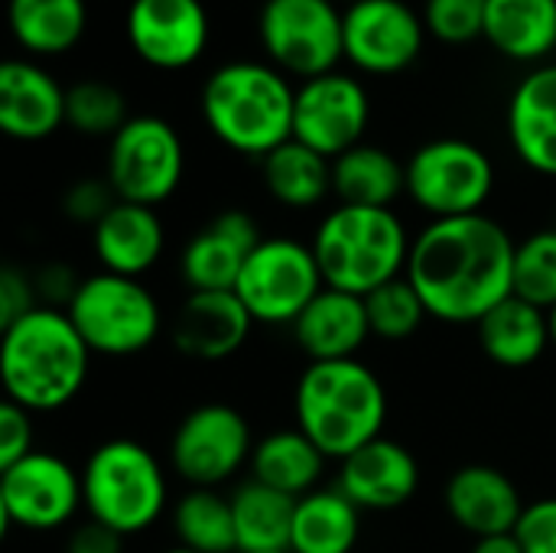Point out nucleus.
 Wrapping results in <instances>:
<instances>
[{
    "label": "nucleus",
    "mask_w": 556,
    "mask_h": 553,
    "mask_svg": "<svg viewBox=\"0 0 556 553\" xmlns=\"http://www.w3.org/2000/svg\"><path fill=\"white\" fill-rule=\"evenodd\" d=\"M515 297L547 313L556 306V228L534 231L515 248Z\"/></svg>",
    "instance_id": "obj_36"
},
{
    "label": "nucleus",
    "mask_w": 556,
    "mask_h": 553,
    "mask_svg": "<svg viewBox=\"0 0 556 553\" xmlns=\"http://www.w3.org/2000/svg\"><path fill=\"white\" fill-rule=\"evenodd\" d=\"M91 368V349L65 310L36 306L3 329L0 381L7 401L29 414H49L72 404Z\"/></svg>",
    "instance_id": "obj_2"
},
{
    "label": "nucleus",
    "mask_w": 556,
    "mask_h": 553,
    "mask_svg": "<svg viewBox=\"0 0 556 553\" xmlns=\"http://www.w3.org/2000/svg\"><path fill=\"white\" fill-rule=\"evenodd\" d=\"M65 313L88 342L91 355H137L150 349L163 329V310L156 297L137 277L108 271L85 277Z\"/></svg>",
    "instance_id": "obj_7"
},
{
    "label": "nucleus",
    "mask_w": 556,
    "mask_h": 553,
    "mask_svg": "<svg viewBox=\"0 0 556 553\" xmlns=\"http://www.w3.org/2000/svg\"><path fill=\"white\" fill-rule=\"evenodd\" d=\"M254 437L241 411L228 404H202L189 411L173 440L169 466L189 489H218L251 463Z\"/></svg>",
    "instance_id": "obj_12"
},
{
    "label": "nucleus",
    "mask_w": 556,
    "mask_h": 553,
    "mask_svg": "<svg viewBox=\"0 0 556 553\" xmlns=\"http://www.w3.org/2000/svg\"><path fill=\"white\" fill-rule=\"evenodd\" d=\"M257 39L274 68L303 81L336 72L345 59L342 10L332 0H264Z\"/></svg>",
    "instance_id": "obj_9"
},
{
    "label": "nucleus",
    "mask_w": 556,
    "mask_h": 553,
    "mask_svg": "<svg viewBox=\"0 0 556 553\" xmlns=\"http://www.w3.org/2000/svg\"><path fill=\"white\" fill-rule=\"evenodd\" d=\"M261 553H290V551H261Z\"/></svg>",
    "instance_id": "obj_48"
},
{
    "label": "nucleus",
    "mask_w": 556,
    "mask_h": 553,
    "mask_svg": "<svg viewBox=\"0 0 556 553\" xmlns=\"http://www.w3.org/2000/svg\"><path fill=\"white\" fill-rule=\"evenodd\" d=\"M81 495L91 521L121 538L150 531L169 502V482L160 460L137 440L101 443L81 469Z\"/></svg>",
    "instance_id": "obj_6"
},
{
    "label": "nucleus",
    "mask_w": 556,
    "mask_h": 553,
    "mask_svg": "<svg viewBox=\"0 0 556 553\" xmlns=\"http://www.w3.org/2000/svg\"><path fill=\"white\" fill-rule=\"evenodd\" d=\"M91 248L108 274L140 280L163 257L166 228L156 209L117 199L114 209L91 228Z\"/></svg>",
    "instance_id": "obj_23"
},
{
    "label": "nucleus",
    "mask_w": 556,
    "mask_h": 553,
    "mask_svg": "<svg viewBox=\"0 0 556 553\" xmlns=\"http://www.w3.org/2000/svg\"><path fill=\"white\" fill-rule=\"evenodd\" d=\"M78 508H85L81 473L62 456L33 450L26 460L0 469V512L10 528L36 535L55 531L68 525Z\"/></svg>",
    "instance_id": "obj_13"
},
{
    "label": "nucleus",
    "mask_w": 556,
    "mask_h": 553,
    "mask_svg": "<svg viewBox=\"0 0 556 553\" xmlns=\"http://www.w3.org/2000/svg\"><path fill=\"white\" fill-rule=\"evenodd\" d=\"M261 241L257 222L241 209H228L192 235L182 248L179 274L189 290H235L244 261Z\"/></svg>",
    "instance_id": "obj_17"
},
{
    "label": "nucleus",
    "mask_w": 556,
    "mask_h": 553,
    "mask_svg": "<svg viewBox=\"0 0 556 553\" xmlns=\"http://www.w3.org/2000/svg\"><path fill=\"white\" fill-rule=\"evenodd\" d=\"M479 342L495 365L528 368L554 345L551 313L511 293L479 323Z\"/></svg>",
    "instance_id": "obj_26"
},
{
    "label": "nucleus",
    "mask_w": 556,
    "mask_h": 553,
    "mask_svg": "<svg viewBox=\"0 0 556 553\" xmlns=\"http://www.w3.org/2000/svg\"><path fill=\"white\" fill-rule=\"evenodd\" d=\"M525 553H556V499H538L525 505V515L515 528Z\"/></svg>",
    "instance_id": "obj_39"
},
{
    "label": "nucleus",
    "mask_w": 556,
    "mask_h": 553,
    "mask_svg": "<svg viewBox=\"0 0 556 553\" xmlns=\"http://www.w3.org/2000/svg\"><path fill=\"white\" fill-rule=\"evenodd\" d=\"M495 192L492 156L463 137H440L407 160V196L437 218L479 215Z\"/></svg>",
    "instance_id": "obj_8"
},
{
    "label": "nucleus",
    "mask_w": 556,
    "mask_h": 553,
    "mask_svg": "<svg viewBox=\"0 0 556 553\" xmlns=\"http://www.w3.org/2000/svg\"><path fill=\"white\" fill-rule=\"evenodd\" d=\"M551 336H554V345H556V306L551 310Z\"/></svg>",
    "instance_id": "obj_45"
},
{
    "label": "nucleus",
    "mask_w": 556,
    "mask_h": 553,
    "mask_svg": "<svg viewBox=\"0 0 556 553\" xmlns=\"http://www.w3.org/2000/svg\"><path fill=\"white\" fill-rule=\"evenodd\" d=\"M508 143L518 160L556 179V62L531 68L508 98Z\"/></svg>",
    "instance_id": "obj_21"
},
{
    "label": "nucleus",
    "mask_w": 556,
    "mask_h": 553,
    "mask_svg": "<svg viewBox=\"0 0 556 553\" xmlns=\"http://www.w3.org/2000/svg\"><path fill=\"white\" fill-rule=\"evenodd\" d=\"M407 192V163L375 143H358L332 160V196L339 205L391 209Z\"/></svg>",
    "instance_id": "obj_27"
},
{
    "label": "nucleus",
    "mask_w": 556,
    "mask_h": 553,
    "mask_svg": "<svg viewBox=\"0 0 556 553\" xmlns=\"http://www.w3.org/2000/svg\"><path fill=\"white\" fill-rule=\"evenodd\" d=\"M124 33L140 62L160 72H179L202 59L212 20L202 0H130Z\"/></svg>",
    "instance_id": "obj_16"
},
{
    "label": "nucleus",
    "mask_w": 556,
    "mask_h": 553,
    "mask_svg": "<svg viewBox=\"0 0 556 553\" xmlns=\"http://www.w3.org/2000/svg\"><path fill=\"white\" fill-rule=\"evenodd\" d=\"M485 42L511 62L556 52V0H485Z\"/></svg>",
    "instance_id": "obj_25"
},
{
    "label": "nucleus",
    "mask_w": 556,
    "mask_h": 553,
    "mask_svg": "<svg viewBox=\"0 0 556 553\" xmlns=\"http://www.w3.org/2000/svg\"><path fill=\"white\" fill-rule=\"evenodd\" d=\"M251 313L235 290H189L173 319V345L199 362L235 355L251 336Z\"/></svg>",
    "instance_id": "obj_19"
},
{
    "label": "nucleus",
    "mask_w": 556,
    "mask_h": 553,
    "mask_svg": "<svg viewBox=\"0 0 556 553\" xmlns=\"http://www.w3.org/2000/svg\"><path fill=\"white\" fill-rule=\"evenodd\" d=\"M424 13L404 0H358L342 10L345 62L365 75L407 72L427 42Z\"/></svg>",
    "instance_id": "obj_14"
},
{
    "label": "nucleus",
    "mask_w": 556,
    "mask_h": 553,
    "mask_svg": "<svg viewBox=\"0 0 556 553\" xmlns=\"http://www.w3.org/2000/svg\"><path fill=\"white\" fill-rule=\"evenodd\" d=\"M424 23L430 36L450 46L485 39V0H427Z\"/></svg>",
    "instance_id": "obj_37"
},
{
    "label": "nucleus",
    "mask_w": 556,
    "mask_h": 553,
    "mask_svg": "<svg viewBox=\"0 0 556 553\" xmlns=\"http://www.w3.org/2000/svg\"><path fill=\"white\" fill-rule=\"evenodd\" d=\"M336 489H342L362 512H391L417 495L420 466L407 447L378 437L342 460Z\"/></svg>",
    "instance_id": "obj_18"
},
{
    "label": "nucleus",
    "mask_w": 556,
    "mask_h": 553,
    "mask_svg": "<svg viewBox=\"0 0 556 553\" xmlns=\"http://www.w3.org/2000/svg\"><path fill=\"white\" fill-rule=\"evenodd\" d=\"M309 362H345L371 339L365 297L326 287L290 326Z\"/></svg>",
    "instance_id": "obj_24"
},
{
    "label": "nucleus",
    "mask_w": 556,
    "mask_h": 553,
    "mask_svg": "<svg viewBox=\"0 0 556 553\" xmlns=\"http://www.w3.org/2000/svg\"><path fill=\"white\" fill-rule=\"evenodd\" d=\"M186 147L176 127L156 114H134L108 147V183L121 202L163 205L182 183Z\"/></svg>",
    "instance_id": "obj_11"
},
{
    "label": "nucleus",
    "mask_w": 556,
    "mask_h": 553,
    "mask_svg": "<svg viewBox=\"0 0 556 553\" xmlns=\"http://www.w3.org/2000/svg\"><path fill=\"white\" fill-rule=\"evenodd\" d=\"M446 512L472 538L508 535L525 515L518 486L495 466H463L446 482Z\"/></svg>",
    "instance_id": "obj_22"
},
{
    "label": "nucleus",
    "mask_w": 556,
    "mask_h": 553,
    "mask_svg": "<svg viewBox=\"0 0 556 553\" xmlns=\"http://www.w3.org/2000/svg\"><path fill=\"white\" fill-rule=\"evenodd\" d=\"M518 241L485 212L430 222L410 248L407 280L440 323H482L515 293Z\"/></svg>",
    "instance_id": "obj_1"
},
{
    "label": "nucleus",
    "mask_w": 556,
    "mask_h": 553,
    "mask_svg": "<svg viewBox=\"0 0 556 553\" xmlns=\"http://www.w3.org/2000/svg\"><path fill=\"white\" fill-rule=\"evenodd\" d=\"M267 192L287 209H316L332 192V160L300 140H287L261 160Z\"/></svg>",
    "instance_id": "obj_32"
},
{
    "label": "nucleus",
    "mask_w": 556,
    "mask_h": 553,
    "mask_svg": "<svg viewBox=\"0 0 556 553\" xmlns=\"http://www.w3.org/2000/svg\"><path fill=\"white\" fill-rule=\"evenodd\" d=\"M121 535L98 525V521H85L78 525L72 535H68V544H65V553H121Z\"/></svg>",
    "instance_id": "obj_43"
},
{
    "label": "nucleus",
    "mask_w": 556,
    "mask_h": 553,
    "mask_svg": "<svg viewBox=\"0 0 556 553\" xmlns=\"http://www.w3.org/2000/svg\"><path fill=\"white\" fill-rule=\"evenodd\" d=\"M65 124V88L33 59L0 65V130L13 140H46Z\"/></svg>",
    "instance_id": "obj_20"
},
{
    "label": "nucleus",
    "mask_w": 556,
    "mask_h": 553,
    "mask_svg": "<svg viewBox=\"0 0 556 553\" xmlns=\"http://www.w3.org/2000/svg\"><path fill=\"white\" fill-rule=\"evenodd\" d=\"M371 121V98L355 75L326 72L300 81L293 101V140L323 153L326 160L365 143Z\"/></svg>",
    "instance_id": "obj_15"
},
{
    "label": "nucleus",
    "mask_w": 556,
    "mask_h": 553,
    "mask_svg": "<svg viewBox=\"0 0 556 553\" xmlns=\"http://www.w3.org/2000/svg\"><path fill=\"white\" fill-rule=\"evenodd\" d=\"M7 23L29 55H65L88 29L85 0H7Z\"/></svg>",
    "instance_id": "obj_29"
},
{
    "label": "nucleus",
    "mask_w": 556,
    "mask_h": 553,
    "mask_svg": "<svg viewBox=\"0 0 556 553\" xmlns=\"http://www.w3.org/2000/svg\"><path fill=\"white\" fill-rule=\"evenodd\" d=\"M163 553H195V551H186V548H169V551Z\"/></svg>",
    "instance_id": "obj_46"
},
{
    "label": "nucleus",
    "mask_w": 556,
    "mask_h": 553,
    "mask_svg": "<svg viewBox=\"0 0 556 553\" xmlns=\"http://www.w3.org/2000/svg\"><path fill=\"white\" fill-rule=\"evenodd\" d=\"M326 287L368 297L407 274L410 235L397 212L365 209V205H336L309 241Z\"/></svg>",
    "instance_id": "obj_5"
},
{
    "label": "nucleus",
    "mask_w": 556,
    "mask_h": 553,
    "mask_svg": "<svg viewBox=\"0 0 556 553\" xmlns=\"http://www.w3.org/2000/svg\"><path fill=\"white\" fill-rule=\"evenodd\" d=\"M33 414L20 404L7 401L0 407V469H10L13 463L26 460L33 453Z\"/></svg>",
    "instance_id": "obj_40"
},
{
    "label": "nucleus",
    "mask_w": 556,
    "mask_h": 553,
    "mask_svg": "<svg viewBox=\"0 0 556 553\" xmlns=\"http://www.w3.org/2000/svg\"><path fill=\"white\" fill-rule=\"evenodd\" d=\"M231 512H235L238 553L290 551L296 499L251 479L235 489Z\"/></svg>",
    "instance_id": "obj_31"
},
{
    "label": "nucleus",
    "mask_w": 556,
    "mask_h": 553,
    "mask_svg": "<svg viewBox=\"0 0 556 553\" xmlns=\"http://www.w3.org/2000/svg\"><path fill=\"white\" fill-rule=\"evenodd\" d=\"M39 306L36 297V284L29 274H23L20 267H3L0 274V329L20 323L26 313H33Z\"/></svg>",
    "instance_id": "obj_41"
},
{
    "label": "nucleus",
    "mask_w": 556,
    "mask_h": 553,
    "mask_svg": "<svg viewBox=\"0 0 556 553\" xmlns=\"http://www.w3.org/2000/svg\"><path fill=\"white\" fill-rule=\"evenodd\" d=\"M365 310H368L371 336H378L384 342L410 339L424 326V319L430 316L420 293L414 290V284L407 277L388 280L384 287L371 290L365 297Z\"/></svg>",
    "instance_id": "obj_35"
},
{
    "label": "nucleus",
    "mask_w": 556,
    "mask_h": 553,
    "mask_svg": "<svg viewBox=\"0 0 556 553\" xmlns=\"http://www.w3.org/2000/svg\"><path fill=\"white\" fill-rule=\"evenodd\" d=\"M248 466L254 482L277 489L290 499H303L319 489L326 456L300 427H293V430H274L261 443H254Z\"/></svg>",
    "instance_id": "obj_28"
},
{
    "label": "nucleus",
    "mask_w": 556,
    "mask_h": 553,
    "mask_svg": "<svg viewBox=\"0 0 556 553\" xmlns=\"http://www.w3.org/2000/svg\"><path fill=\"white\" fill-rule=\"evenodd\" d=\"M323 290L316 254L296 238H264L235 284L238 300L261 326H293Z\"/></svg>",
    "instance_id": "obj_10"
},
{
    "label": "nucleus",
    "mask_w": 556,
    "mask_h": 553,
    "mask_svg": "<svg viewBox=\"0 0 556 553\" xmlns=\"http://www.w3.org/2000/svg\"><path fill=\"white\" fill-rule=\"evenodd\" d=\"M114 202H117V196H114L108 179H78V183L68 186V192L62 199V209H65V215L72 222L94 228L114 209Z\"/></svg>",
    "instance_id": "obj_38"
},
{
    "label": "nucleus",
    "mask_w": 556,
    "mask_h": 553,
    "mask_svg": "<svg viewBox=\"0 0 556 553\" xmlns=\"http://www.w3.org/2000/svg\"><path fill=\"white\" fill-rule=\"evenodd\" d=\"M33 284H36L39 306L68 310V303H72V297H75V290H78L81 280L65 264H46L39 274H33Z\"/></svg>",
    "instance_id": "obj_42"
},
{
    "label": "nucleus",
    "mask_w": 556,
    "mask_h": 553,
    "mask_svg": "<svg viewBox=\"0 0 556 553\" xmlns=\"http://www.w3.org/2000/svg\"><path fill=\"white\" fill-rule=\"evenodd\" d=\"M472 553H525V551H521V541L515 538V531H508V535L476 538Z\"/></svg>",
    "instance_id": "obj_44"
},
{
    "label": "nucleus",
    "mask_w": 556,
    "mask_h": 553,
    "mask_svg": "<svg viewBox=\"0 0 556 553\" xmlns=\"http://www.w3.org/2000/svg\"><path fill=\"white\" fill-rule=\"evenodd\" d=\"M296 88L290 75L257 59H235L218 65L199 95L202 121L218 143L241 156L264 160L293 140Z\"/></svg>",
    "instance_id": "obj_3"
},
{
    "label": "nucleus",
    "mask_w": 556,
    "mask_h": 553,
    "mask_svg": "<svg viewBox=\"0 0 556 553\" xmlns=\"http://www.w3.org/2000/svg\"><path fill=\"white\" fill-rule=\"evenodd\" d=\"M332 3H345V7H352V3H358V0H332Z\"/></svg>",
    "instance_id": "obj_47"
},
{
    "label": "nucleus",
    "mask_w": 556,
    "mask_h": 553,
    "mask_svg": "<svg viewBox=\"0 0 556 553\" xmlns=\"http://www.w3.org/2000/svg\"><path fill=\"white\" fill-rule=\"evenodd\" d=\"M296 427L323 450L326 460H345L381 437L388 394L381 378L358 359L309 362L300 375Z\"/></svg>",
    "instance_id": "obj_4"
},
{
    "label": "nucleus",
    "mask_w": 556,
    "mask_h": 553,
    "mask_svg": "<svg viewBox=\"0 0 556 553\" xmlns=\"http://www.w3.org/2000/svg\"><path fill=\"white\" fill-rule=\"evenodd\" d=\"M173 535L195 553H238L231 495L218 489H189L173 505Z\"/></svg>",
    "instance_id": "obj_33"
},
{
    "label": "nucleus",
    "mask_w": 556,
    "mask_h": 553,
    "mask_svg": "<svg viewBox=\"0 0 556 553\" xmlns=\"http://www.w3.org/2000/svg\"><path fill=\"white\" fill-rule=\"evenodd\" d=\"M362 535V508L342 489H316L296 499L290 553H352Z\"/></svg>",
    "instance_id": "obj_30"
},
{
    "label": "nucleus",
    "mask_w": 556,
    "mask_h": 553,
    "mask_svg": "<svg viewBox=\"0 0 556 553\" xmlns=\"http://www.w3.org/2000/svg\"><path fill=\"white\" fill-rule=\"evenodd\" d=\"M127 121V98L117 85L85 78L65 88V124L72 130L85 137H114Z\"/></svg>",
    "instance_id": "obj_34"
}]
</instances>
